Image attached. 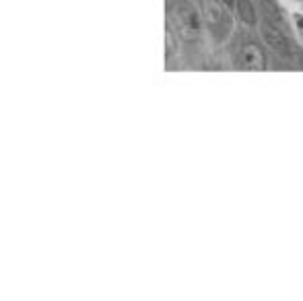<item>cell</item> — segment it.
<instances>
[{
	"instance_id": "obj_4",
	"label": "cell",
	"mask_w": 303,
	"mask_h": 301,
	"mask_svg": "<svg viewBox=\"0 0 303 301\" xmlns=\"http://www.w3.org/2000/svg\"><path fill=\"white\" fill-rule=\"evenodd\" d=\"M262 35H264L266 44L277 54H283V56L291 54V44H289V40H287V35H285V31L281 27L272 25L270 21H264L262 23Z\"/></svg>"
},
{
	"instance_id": "obj_7",
	"label": "cell",
	"mask_w": 303,
	"mask_h": 301,
	"mask_svg": "<svg viewBox=\"0 0 303 301\" xmlns=\"http://www.w3.org/2000/svg\"><path fill=\"white\" fill-rule=\"evenodd\" d=\"M297 23H299V27H303V17H301V19H297Z\"/></svg>"
},
{
	"instance_id": "obj_2",
	"label": "cell",
	"mask_w": 303,
	"mask_h": 301,
	"mask_svg": "<svg viewBox=\"0 0 303 301\" xmlns=\"http://www.w3.org/2000/svg\"><path fill=\"white\" fill-rule=\"evenodd\" d=\"M237 62L244 70H264L266 68V56L264 50L256 42H246L239 50Z\"/></svg>"
},
{
	"instance_id": "obj_6",
	"label": "cell",
	"mask_w": 303,
	"mask_h": 301,
	"mask_svg": "<svg viewBox=\"0 0 303 301\" xmlns=\"http://www.w3.org/2000/svg\"><path fill=\"white\" fill-rule=\"evenodd\" d=\"M221 3H223L227 9H233V7H235V0H221Z\"/></svg>"
},
{
	"instance_id": "obj_5",
	"label": "cell",
	"mask_w": 303,
	"mask_h": 301,
	"mask_svg": "<svg viewBox=\"0 0 303 301\" xmlns=\"http://www.w3.org/2000/svg\"><path fill=\"white\" fill-rule=\"evenodd\" d=\"M235 7H237V13L241 17L246 25H254L256 23V13H254V7H252V0H235Z\"/></svg>"
},
{
	"instance_id": "obj_1",
	"label": "cell",
	"mask_w": 303,
	"mask_h": 301,
	"mask_svg": "<svg viewBox=\"0 0 303 301\" xmlns=\"http://www.w3.org/2000/svg\"><path fill=\"white\" fill-rule=\"evenodd\" d=\"M167 15L179 40H184L188 44L200 40L202 33L200 15L188 0H167Z\"/></svg>"
},
{
	"instance_id": "obj_3",
	"label": "cell",
	"mask_w": 303,
	"mask_h": 301,
	"mask_svg": "<svg viewBox=\"0 0 303 301\" xmlns=\"http://www.w3.org/2000/svg\"><path fill=\"white\" fill-rule=\"evenodd\" d=\"M200 3V13L210 27L213 33H223L225 29V13H223V3L221 0H198Z\"/></svg>"
}]
</instances>
